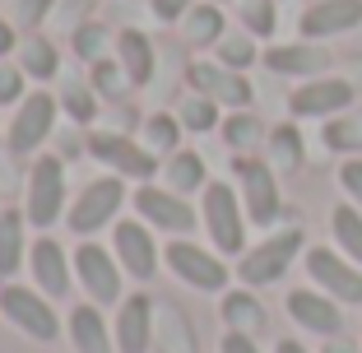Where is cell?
Instances as JSON below:
<instances>
[{
	"instance_id": "48",
	"label": "cell",
	"mask_w": 362,
	"mask_h": 353,
	"mask_svg": "<svg viewBox=\"0 0 362 353\" xmlns=\"http://www.w3.org/2000/svg\"><path fill=\"white\" fill-rule=\"evenodd\" d=\"M0 139H5V130H0Z\"/></svg>"
},
{
	"instance_id": "26",
	"label": "cell",
	"mask_w": 362,
	"mask_h": 353,
	"mask_svg": "<svg viewBox=\"0 0 362 353\" xmlns=\"http://www.w3.org/2000/svg\"><path fill=\"white\" fill-rule=\"evenodd\" d=\"M218 316H223L228 330H242V335H260V330H265V307H260V298H256L251 289L223 293V302H218Z\"/></svg>"
},
{
	"instance_id": "31",
	"label": "cell",
	"mask_w": 362,
	"mask_h": 353,
	"mask_svg": "<svg viewBox=\"0 0 362 353\" xmlns=\"http://www.w3.org/2000/svg\"><path fill=\"white\" fill-rule=\"evenodd\" d=\"M177 121H181V130H191V135H209V130L223 126V117H218V103H214V98H204V93L181 98Z\"/></svg>"
},
{
	"instance_id": "40",
	"label": "cell",
	"mask_w": 362,
	"mask_h": 353,
	"mask_svg": "<svg viewBox=\"0 0 362 353\" xmlns=\"http://www.w3.org/2000/svg\"><path fill=\"white\" fill-rule=\"evenodd\" d=\"M23 98H28V75L19 65L0 61V108H19Z\"/></svg>"
},
{
	"instance_id": "15",
	"label": "cell",
	"mask_w": 362,
	"mask_h": 353,
	"mask_svg": "<svg viewBox=\"0 0 362 353\" xmlns=\"http://www.w3.org/2000/svg\"><path fill=\"white\" fill-rule=\"evenodd\" d=\"M28 274H33V289H42L47 298L56 302L75 284V260H70V251H65L52 233H42L28 246Z\"/></svg>"
},
{
	"instance_id": "45",
	"label": "cell",
	"mask_w": 362,
	"mask_h": 353,
	"mask_svg": "<svg viewBox=\"0 0 362 353\" xmlns=\"http://www.w3.org/2000/svg\"><path fill=\"white\" fill-rule=\"evenodd\" d=\"M320 353H358V344H353V340H344V335H330Z\"/></svg>"
},
{
	"instance_id": "14",
	"label": "cell",
	"mask_w": 362,
	"mask_h": 353,
	"mask_svg": "<svg viewBox=\"0 0 362 353\" xmlns=\"http://www.w3.org/2000/svg\"><path fill=\"white\" fill-rule=\"evenodd\" d=\"M186 84H191V93L214 98L218 108H233V112L251 108V84H246V75L242 70H228V65H218V61H191L186 65Z\"/></svg>"
},
{
	"instance_id": "21",
	"label": "cell",
	"mask_w": 362,
	"mask_h": 353,
	"mask_svg": "<svg viewBox=\"0 0 362 353\" xmlns=\"http://www.w3.org/2000/svg\"><path fill=\"white\" fill-rule=\"evenodd\" d=\"M260 61L274 70V75H298V79H320L330 70V52L316 42H288V47H269Z\"/></svg>"
},
{
	"instance_id": "16",
	"label": "cell",
	"mask_w": 362,
	"mask_h": 353,
	"mask_svg": "<svg viewBox=\"0 0 362 353\" xmlns=\"http://www.w3.org/2000/svg\"><path fill=\"white\" fill-rule=\"evenodd\" d=\"M353 93L358 88L349 84V79H334V75H320V79H307L302 88H293V98H288V112L293 117H344L353 103Z\"/></svg>"
},
{
	"instance_id": "47",
	"label": "cell",
	"mask_w": 362,
	"mask_h": 353,
	"mask_svg": "<svg viewBox=\"0 0 362 353\" xmlns=\"http://www.w3.org/2000/svg\"><path fill=\"white\" fill-rule=\"evenodd\" d=\"M214 5H228V0H214Z\"/></svg>"
},
{
	"instance_id": "44",
	"label": "cell",
	"mask_w": 362,
	"mask_h": 353,
	"mask_svg": "<svg viewBox=\"0 0 362 353\" xmlns=\"http://www.w3.org/2000/svg\"><path fill=\"white\" fill-rule=\"evenodd\" d=\"M10 52H19V23L0 19V61H10Z\"/></svg>"
},
{
	"instance_id": "7",
	"label": "cell",
	"mask_w": 362,
	"mask_h": 353,
	"mask_svg": "<svg viewBox=\"0 0 362 353\" xmlns=\"http://www.w3.org/2000/svg\"><path fill=\"white\" fill-rule=\"evenodd\" d=\"M84 149L93 163H103L107 172H117L126 182H153V172H158V154L144 149V139H130L121 130H93Z\"/></svg>"
},
{
	"instance_id": "23",
	"label": "cell",
	"mask_w": 362,
	"mask_h": 353,
	"mask_svg": "<svg viewBox=\"0 0 362 353\" xmlns=\"http://www.w3.org/2000/svg\"><path fill=\"white\" fill-rule=\"evenodd\" d=\"M117 61H121V70L130 75V84H135V88L149 84V79H153V65H158V52H153L149 33L121 28L117 33Z\"/></svg>"
},
{
	"instance_id": "46",
	"label": "cell",
	"mask_w": 362,
	"mask_h": 353,
	"mask_svg": "<svg viewBox=\"0 0 362 353\" xmlns=\"http://www.w3.org/2000/svg\"><path fill=\"white\" fill-rule=\"evenodd\" d=\"M274 353H307V344H302V340H279Z\"/></svg>"
},
{
	"instance_id": "36",
	"label": "cell",
	"mask_w": 362,
	"mask_h": 353,
	"mask_svg": "<svg viewBox=\"0 0 362 353\" xmlns=\"http://www.w3.org/2000/svg\"><path fill=\"white\" fill-rule=\"evenodd\" d=\"M242 28L246 37H274L279 28V14H274V0H242Z\"/></svg>"
},
{
	"instance_id": "35",
	"label": "cell",
	"mask_w": 362,
	"mask_h": 353,
	"mask_svg": "<svg viewBox=\"0 0 362 353\" xmlns=\"http://www.w3.org/2000/svg\"><path fill=\"white\" fill-rule=\"evenodd\" d=\"M269 163H279V168H302V135L298 126H274L269 130Z\"/></svg>"
},
{
	"instance_id": "6",
	"label": "cell",
	"mask_w": 362,
	"mask_h": 353,
	"mask_svg": "<svg viewBox=\"0 0 362 353\" xmlns=\"http://www.w3.org/2000/svg\"><path fill=\"white\" fill-rule=\"evenodd\" d=\"M70 260H75V284L84 289V298L98 302V307H117V302H121V279H126V270H121L117 256H112V246L84 237V242L70 251Z\"/></svg>"
},
{
	"instance_id": "8",
	"label": "cell",
	"mask_w": 362,
	"mask_h": 353,
	"mask_svg": "<svg viewBox=\"0 0 362 353\" xmlns=\"http://www.w3.org/2000/svg\"><path fill=\"white\" fill-rule=\"evenodd\" d=\"M302 251V228H284V233H269L260 246L242 251L237 260V279H242V289H265V284H279L288 274V265L298 260Z\"/></svg>"
},
{
	"instance_id": "32",
	"label": "cell",
	"mask_w": 362,
	"mask_h": 353,
	"mask_svg": "<svg viewBox=\"0 0 362 353\" xmlns=\"http://www.w3.org/2000/svg\"><path fill=\"white\" fill-rule=\"evenodd\" d=\"M88 84H93V93H98V98H107V103H121V98L135 88V84H130V75L121 70L117 56H107V61L88 65Z\"/></svg>"
},
{
	"instance_id": "43",
	"label": "cell",
	"mask_w": 362,
	"mask_h": 353,
	"mask_svg": "<svg viewBox=\"0 0 362 353\" xmlns=\"http://www.w3.org/2000/svg\"><path fill=\"white\" fill-rule=\"evenodd\" d=\"M218 353H260V349H256V335L228 330V335H223V344H218Z\"/></svg>"
},
{
	"instance_id": "10",
	"label": "cell",
	"mask_w": 362,
	"mask_h": 353,
	"mask_svg": "<svg viewBox=\"0 0 362 353\" xmlns=\"http://www.w3.org/2000/svg\"><path fill=\"white\" fill-rule=\"evenodd\" d=\"M130 204H135V219H144V224L158 228V233H172V237L195 233V204L186 200V195L168 191V186L139 182L135 195H130Z\"/></svg>"
},
{
	"instance_id": "11",
	"label": "cell",
	"mask_w": 362,
	"mask_h": 353,
	"mask_svg": "<svg viewBox=\"0 0 362 353\" xmlns=\"http://www.w3.org/2000/svg\"><path fill=\"white\" fill-rule=\"evenodd\" d=\"M112 256L121 260L126 279L135 284H149L158 274V242H153V228L144 219H117L112 224Z\"/></svg>"
},
{
	"instance_id": "2",
	"label": "cell",
	"mask_w": 362,
	"mask_h": 353,
	"mask_svg": "<svg viewBox=\"0 0 362 353\" xmlns=\"http://www.w3.org/2000/svg\"><path fill=\"white\" fill-rule=\"evenodd\" d=\"M200 224L218 256H242L246 251V224L251 219H246L242 191H233L228 182H209L200 191Z\"/></svg>"
},
{
	"instance_id": "25",
	"label": "cell",
	"mask_w": 362,
	"mask_h": 353,
	"mask_svg": "<svg viewBox=\"0 0 362 353\" xmlns=\"http://www.w3.org/2000/svg\"><path fill=\"white\" fill-rule=\"evenodd\" d=\"M163 186L177 195H195L209 186V163L200 158L195 149H177L168 154V163H163Z\"/></svg>"
},
{
	"instance_id": "4",
	"label": "cell",
	"mask_w": 362,
	"mask_h": 353,
	"mask_svg": "<svg viewBox=\"0 0 362 353\" xmlns=\"http://www.w3.org/2000/svg\"><path fill=\"white\" fill-rule=\"evenodd\" d=\"M0 316L33 344H52L61 340V316H56V302L47 298L42 289H33V284H0Z\"/></svg>"
},
{
	"instance_id": "41",
	"label": "cell",
	"mask_w": 362,
	"mask_h": 353,
	"mask_svg": "<svg viewBox=\"0 0 362 353\" xmlns=\"http://www.w3.org/2000/svg\"><path fill=\"white\" fill-rule=\"evenodd\" d=\"M191 5H195V0H149V10H153V19H158V23L186 19V14H191Z\"/></svg>"
},
{
	"instance_id": "5",
	"label": "cell",
	"mask_w": 362,
	"mask_h": 353,
	"mask_svg": "<svg viewBox=\"0 0 362 353\" xmlns=\"http://www.w3.org/2000/svg\"><path fill=\"white\" fill-rule=\"evenodd\" d=\"M56 117H61V98L47 93V88H33V93L23 98L19 108H14V117H10V130H5V149H10L14 158H28V154H37L47 139H52Z\"/></svg>"
},
{
	"instance_id": "12",
	"label": "cell",
	"mask_w": 362,
	"mask_h": 353,
	"mask_svg": "<svg viewBox=\"0 0 362 353\" xmlns=\"http://www.w3.org/2000/svg\"><path fill=\"white\" fill-rule=\"evenodd\" d=\"M237 182H242V204H246V219L256 228H269L279 219V209H284V200H279V182H274V168L260 158H246V154H237Z\"/></svg>"
},
{
	"instance_id": "33",
	"label": "cell",
	"mask_w": 362,
	"mask_h": 353,
	"mask_svg": "<svg viewBox=\"0 0 362 353\" xmlns=\"http://www.w3.org/2000/svg\"><path fill=\"white\" fill-rule=\"evenodd\" d=\"M218 130H223V144H228V149H237V154L256 149V144H260V135H265L260 117H251V112H228Z\"/></svg>"
},
{
	"instance_id": "17",
	"label": "cell",
	"mask_w": 362,
	"mask_h": 353,
	"mask_svg": "<svg viewBox=\"0 0 362 353\" xmlns=\"http://www.w3.org/2000/svg\"><path fill=\"white\" fill-rule=\"evenodd\" d=\"M112 335H117V353H149V344H153V298L149 293H126L117 302Z\"/></svg>"
},
{
	"instance_id": "20",
	"label": "cell",
	"mask_w": 362,
	"mask_h": 353,
	"mask_svg": "<svg viewBox=\"0 0 362 353\" xmlns=\"http://www.w3.org/2000/svg\"><path fill=\"white\" fill-rule=\"evenodd\" d=\"M65 335H70L75 353H117V335H112V325H107V316H103L98 302H79V307H70V316H65Z\"/></svg>"
},
{
	"instance_id": "38",
	"label": "cell",
	"mask_w": 362,
	"mask_h": 353,
	"mask_svg": "<svg viewBox=\"0 0 362 353\" xmlns=\"http://www.w3.org/2000/svg\"><path fill=\"white\" fill-rule=\"evenodd\" d=\"M214 52H218L214 61H218V65H228V70H246V65H251V61L260 56L251 37H228V33H223V42L214 47Z\"/></svg>"
},
{
	"instance_id": "29",
	"label": "cell",
	"mask_w": 362,
	"mask_h": 353,
	"mask_svg": "<svg viewBox=\"0 0 362 353\" xmlns=\"http://www.w3.org/2000/svg\"><path fill=\"white\" fill-rule=\"evenodd\" d=\"M330 233H334V242H339L344 256H349L353 265H362V209L358 204H334Z\"/></svg>"
},
{
	"instance_id": "19",
	"label": "cell",
	"mask_w": 362,
	"mask_h": 353,
	"mask_svg": "<svg viewBox=\"0 0 362 353\" xmlns=\"http://www.w3.org/2000/svg\"><path fill=\"white\" fill-rule=\"evenodd\" d=\"M358 23H362V0H316V5L298 19V33L307 37V42H320V37L353 33Z\"/></svg>"
},
{
	"instance_id": "30",
	"label": "cell",
	"mask_w": 362,
	"mask_h": 353,
	"mask_svg": "<svg viewBox=\"0 0 362 353\" xmlns=\"http://www.w3.org/2000/svg\"><path fill=\"white\" fill-rule=\"evenodd\" d=\"M56 98H61V112L75 121V126H93V121H98V93H93V84H84V79H65Z\"/></svg>"
},
{
	"instance_id": "9",
	"label": "cell",
	"mask_w": 362,
	"mask_h": 353,
	"mask_svg": "<svg viewBox=\"0 0 362 353\" xmlns=\"http://www.w3.org/2000/svg\"><path fill=\"white\" fill-rule=\"evenodd\" d=\"M163 265L186 284V289H200V293H223L228 289V265L218 251L209 246H195L191 237H172L163 246Z\"/></svg>"
},
{
	"instance_id": "22",
	"label": "cell",
	"mask_w": 362,
	"mask_h": 353,
	"mask_svg": "<svg viewBox=\"0 0 362 353\" xmlns=\"http://www.w3.org/2000/svg\"><path fill=\"white\" fill-rule=\"evenodd\" d=\"M28 214L23 209H0V284H10L28 265Z\"/></svg>"
},
{
	"instance_id": "34",
	"label": "cell",
	"mask_w": 362,
	"mask_h": 353,
	"mask_svg": "<svg viewBox=\"0 0 362 353\" xmlns=\"http://www.w3.org/2000/svg\"><path fill=\"white\" fill-rule=\"evenodd\" d=\"M144 149H153V154H177L181 149V121L172 112L144 117Z\"/></svg>"
},
{
	"instance_id": "39",
	"label": "cell",
	"mask_w": 362,
	"mask_h": 353,
	"mask_svg": "<svg viewBox=\"0 0 362 353\" xmlns=\"http://www.w3.org/2000/svg\"><path fill=\"white\" fill-rule=\"evenodd\" d=\"M56 5H61V0H14V23H19L23 33H42L47 14H56Z\"/></svg>"
},
{
	"instance_id": "18",
	"label": "cell",
	"mask_w": 362,
	"mask_h": 353,
	"mask_svg": "<svg viewBox=\"0 0 362 353\" xmlns=\"http://www.w3.org/2000/svg\"><path fill=\"white\" fill-rule=\"evenodd\" d=\"M288 316H293V325H302L307 335H325V340L344 330L339 302H334L330 293H320V289H293L288 293Z\"/></svg>"
},
{
	"instance_id": "13",
	"label": "cell",
	"mask_w": 362,
	"mask_h": 353,
	"mask_svg": "<svg viewBox=\"0 0 362 353\" xmlns=\"http://www.w3.org/2000/svg\"><path fill=\"white\" fill-rule=\"evenodd\" d=\"M307 274L320 293H330L334 302H349L358 307L362 302V265H353L349 256L330 251V246H311L307 251Z\"/></svg>"
},
{
	"instance_id": "37",
	"label": "cell",
	"mask_w": 362,
	"mask_h": 353,
	"mask_svg": "<svg viewBox=\"0 0 362 353\" xmlns=\"http://www.w3.org/2000/svg\"><path fill=\"white\" fill-rule=\"evenodd\" d=\"M325 149H334V154L362 149V126L349 121V117H330V121H325Z\"/></svg>"
},
{
	"instance_id": "27",
	"label": "cell",
	"mask_w": 362,
	"mask_h": 353,
	"mask_svg": "<svg viewBox=\"0 0 362 353\" xmlns=\"http://www.w3.org/2000/svg\"><path fill=\"white\" fill-rule=\"evenodd\" d=\"M70 47H75V56L84 65H98V61H107V56H117V33L107 28V23L84 19V23H75V33H70Z\"/></svg>"
},
{
	"instance_id": "42",
	"label": "cell",
	"mask_w": 362,
	"mask_h": 353,
	"mask_svg": "<svg viewBox=\"0 0 362 353\" xmlns=\"http://www.w3.org/2000/svg\"><path fill=\"white\" fill-rule=\"evenodd\" d=\"M339 186L353 195V200H358V209H362V158H349L339 168Z\"/></svg>"
},
{
	"instance_id": "1",
	"label": "cell",
	"mask_w": 362,
	"mask_h": 353,
	"mask_svg": "<svg viewBox=\"0 0 362 353\" xmlns=\"http://www.w3.org/2000/svg\"><path fill=\"white\" fill-rule=\"evenodd\" d=\"M65 209H70L65 158H56V154L33 158V168H28V191H23V214H28V228L52 233V228L65 219Z\"/></svg>"
},
{
	"instance_id": "28",
	"label": "cell",
	"mask_w": 362,
	"mask_h": 353,
	"mask_svg": "<svg viewBox=\"0 0 362 353\" xmlns=\"http://www.w3.org/2000/svg\"><path fill=\"white\" fill-rule=\"evenodd\" d=\"M181 28H186V37H191L195 47H218L223 42V10H218L214 0H195L191 14L181 19Z\"/></svg>"
},
{
	"instance_id": "3",
	"label": "cell",
	"mask_w": 362,
	"mask_h": 353,
	"mask_svg": "<svg viewBox=\"0 0 362 353\" xmlns=\"http://www.w3.org/2000/svg\"><path fill=\"white\" fill-rule=\"evenodd\" d=\"M126 200H130L126 177H117V172L93 177V182L70 200V209H65V228H70L79 242H84V237H98L103 228H112L121 219V204H126Z\"/></svg>"
},
{
	"instance_id": "24",
	"label": "cell",
	"mask_w": 362,
	"mask_h": 353,
	"mask_svg": "<svg viewBox=\"0 0 362 353\" xmlns=\"http://www.w3.org/2000/svg\"><path fill=\"white\" fill-rule=\"evenodd\" d=\"M14 65H19L33 84H52V79L61 75V52H56V42L47 33H28L19 42V61Z\"/></svg>"
}]
</instances>
